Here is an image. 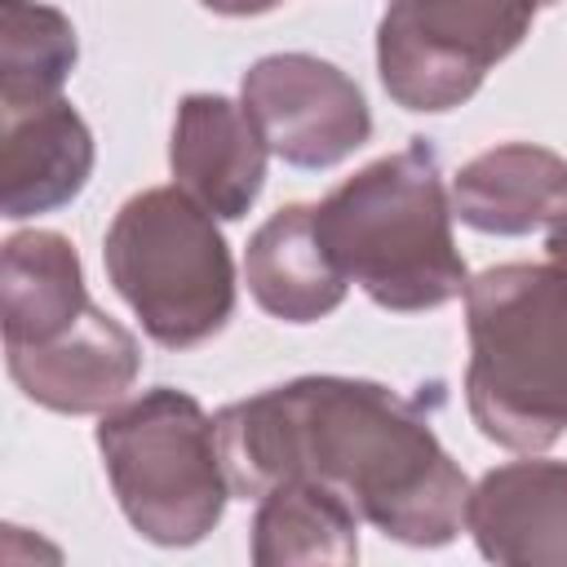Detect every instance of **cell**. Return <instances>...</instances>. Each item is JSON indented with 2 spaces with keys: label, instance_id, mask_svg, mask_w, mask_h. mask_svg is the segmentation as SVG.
<instances>
[{
  "label": "cell",
  "instance_id": "1",
  "mask_svg": "<svg viewBox=\"0 0 567 567\" xmlns=\"http://www.w3.org/2000/svg\"><path fill=\"white\" fill-rule=\"evenodd\" d=\"M230 496L257 501L284 478L341 496L390 540L439 549L465 532L470 483L425 412L381 381L297 377L217 412Z\"/></svg>",
  "mask_w": 567,
  "mask_h": 567
},
{
  "label": "cell",
  "instance_id": "2",
  "mask_svg": "<svg viewBox=\"0 0 567 567\" xmlns=\"http://www.w3.org/2000/svg\"><path fill=\"white\" fill-rule=\"evenodd\" d=\"M452 217V195L425 137L372 159L315 204V230L332 266L394 315L439 310L465 292L470 275Z\"/></svg>",
  "mask_w": 567,
  "mask_h": 567
},
{
  "label": "cell",
  "instance_id": "3",
  "mask_svg": "<svg viewBox=\"0 0 567 567\" xmlns=\"http://www.w3.org/2000/svg\"><path fill=\"white\" fill-rule=\"evenodd\" d=\"M465 403L483 439L545 452L567 430V275L505 261L465 284Z\"/></svg>",
  "mask_w": 567,
  "mask_h": 567
},
{
  "label": "cell",
  "instance_id": "4",
  "mask_svg": "<svg viewBox=\"0 0 567 567\" xmlns=\"http://www.w3.org/2000/svg\"><path fill=\"white\" fill-rule=\"evenodd\" d=\"M106 279L164 350L204 346L235 315V261L217 217L182 186H151L120 204L102 239Z\"/></svg>",
  "mask_w": 567,
  "mask_h": 567
},
{
  "label": "cell",
  "instance_id": "5",
  "mask_svg": "<svg viewBox=\"0 0 567 567\" xmlns=\"http://www.w3.org/2000/svg\"><path fill=\"white\" fill-rule=\"evenodd\" d=\"M97 452L137 536L164 549H186L221 523L230 478L221 465L217 416L186 390L155 385L106 408L97 421Z\"/></svg>",
  "mask_w": 567,
  "mask_h": 567
},
{
  "label": "cell",
  "instance_id": "6",
  "mask_svg": "<svg viewBox=\"0 0 567 567\" xmlns=\"http://www.w3.org/2000/svg\"><path fill=\"white\" fill-rule=\"evenodd\" d=\"M540 0H390L377 27V71L403 111H452L532 31Z\"/></svg>",
  "mask_w": 567,
  "mask_h": 567
},
{
  "label": "cell",
  "instance_id": "7",
  "mask_svg": "<svg viewBox=\"0 0 567 567\" xmlns=\"http://www.w3.org/2000/svg\"><path fill=\"white\" fill-rule=\"evenodd\" d=\"M239 102L257 120L270 155L292 168H332L372 137L363 89L315 53H266L239 80Z\"/></svg>",
  "mask_w": 567,
  "mask_h": 567
},
{
  "label": "cell",
  "instance_id": "8",
  "mask_svg": "<svg viewBox=\"0 0 567 567\" xmlns=\"http://www.w3.org/2000/svg\"><path fill=\"white\" fill-rule=\"evenodd\" d=\"M4 363L31 403L62 416H89L115 408L133 390L142 350L124 323L89 306L62 337L44 346H4Z\"/></svg>",
  "mask_w": 567,
  "mask_h": 567
},
{
  "label": "cell",
  "instance_id": "9",
  "mask_svg": "<svg viewBox=\"0 0 567 567\" xmlns=\"http://www.w3.org/2000/svg\"><path fill=\"white\" fill-rule=\"evenodd\" d=\"M266 137L244 102L226 93H186L177 102L168 168L173 186L199 199L213 217L239 221L266 182Z\"/></svg>",
  "mask_w": 567,
  "mask_h": 567
},
{
  "label": "cell",
  "instance_id": "10",
  "mask_svg": "<svg viewBox=\"0 0 567 567\" xmlns=\"http://www.w3.org/2000/svg\"><path fill=\"white\" fill-rule=\"evenodd\" d=\"M465 532L487 563H567V461H509L470 487Z\"/></svg>",
  "mask_w": 567,
  "mask_h": 567
},
{
  "label": "cell",
  "instance_id": "11",
  "mask_svg": "<svg viewBox=\"0 0 567 567\" xmlns=\"http://www.w3.org/2000/svg\"><path fill=\"white\" fill-rule=\"evenodd\" d=\"M93 173V133L66 97L4 115L0 213L27 221L71 204Z\"/></svg>",
  "mask_w": 567,
  "mask_h": 567
},
{
  "label": "cell",
  "instance_id": "12",
  "mask_svg": "<svg viewBox=\"0 0 567 567\" xmlns=\"http://www.w3.org/2000/svg\"><path fill=\"white\" fill-rule=\"evenodd\" d=\"M447 195L470 230L532 235L567 213V159L532 142H501L461 164Z\"/></svg>",
  "mask_w": 567,
  "mask_h": 567
},
{
  "label": "cell",
  "instance_id": "13",
  "mask_svg": "<svg viewBox=\"0 0 567 567\" xmlns=\"http://www.w3.org/2000/svg\"><path fill=\"white\" fill-rule=\"evenodd\" d=\"M244 284L252 301L279 323H315L346 301L350 279L319 244L315 204H288L252 230L244 252Z\"/></svg>",
  "mask_w": 567,
  "mask_h": 567
},
{
  "label": "cell",
  "instance_id": "14",
  "mask_svg": "<svg viewBox=\"0 0 567 567\" xmlns=\"http://www.w3.org/2000/svg\"><path fill=\"white\" fill-rule=\"evenodd\" d=\"M80 252L58 230H18L0 252V328L4 346H44L62 337L84 310Z\"/></svg>",
  "mask_w": 567,
  "mask_h": 567
},
{
  "label": "cell",
  "instance_id": "15",
  "mask_svg": "<svg viewBox=\"0 0 567 567\" xmlns=\"http://www.w3.org/2000/svg\"><path fill=\"white\" fill-rule=\"evenodd\" d=\"M359 514L319 483L284 478L257 496L252 514V563L297 567V563H359Z\"/></svg>",
  "mask_w": 567,
  "mask_h": 567
},
{
  "label": "cell",
  "instance_id": "16",
  "mask_svg": "<svg viewBox=\"0 0 567 567\" xmlns=\"http://www.w3.org/2000/svg\"><path fill=\"white\" fill-rule=\"evenodd\" d=\"M80 62L75 27L62 9L35 0H0V111L18 115L62 93Z\"/></svg>",
  "mask_w": 567,
  "mask_h": 567
},
{
  "label": "cell",
  "instance_id": "17",
  "mask_svg": "<svg viewBox=\"0 0 567 567\" xmlns=\"http://www.w3.org/2000/svg\"><path fill=\"white\" fill-rule=\"evenodd\" d=\"M199 4L213 9V13H226V18H252V13H266L284 0H199Z\"/></svg>",
  "mask_w": 567,
  "mask_h": 567
},
{
  "label": "cell",
  "instance_id": "18",
  "mask_svg": "<svg viewBox=\"0 0 567 567\" xmlns=\"http://www.w3.org/2000/svg\"><path fill=\"white\" fill-rule=\"evenodd\" d=\"M545 252H549V266H558L567 275V213L558 221H549V235H545Z\"/></svg>",
  "mask_w": 567,
  "mask_h": 567
},
{
  "label": "cell",
  "instance_id": "19",
  "mask_svg": "<svg viewBox=\"0 0 567 567\" xmlns=\"http://www.w3.org/2000/svg\"><path fill=\"white\" fill-rule=\"evenodd\" d=\"M540 4H558V0H540Z\"/></svg>",
  "mask_w": 567,
  "mask_h": 567
}]
</instances>
